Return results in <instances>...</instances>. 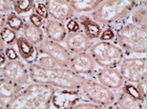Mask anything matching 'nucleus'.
Returning <instances> with one entry per match:
<instances>
[{
  "mask_svg": "<svg viewBox=\"0 0 147 109\" xmlns=\"http://www.w3.org/2000/svg\"><path fill=\"white\" fill-rule=\"evenodd\" d=\"M28 69L32 83L49 85L60 89L80 90L86 78L64 67L43 68L33 63L28 65Z\"/></svg>",
  "mask_w": 147,
  "mask_h": 109,
  "instance_id": "f257e3e1",
  "label": "nucleus"
},
{
  "mask_svg": "<svg viewBox=\"0 0 147 109\" xmlns=\"http://www.w3.org/2000/svg\"><path fill=\"white\" fill-rule=\"evenodd\" d=\"M56 89L49 85L31 83L7 101L5 109H50Z\"/></svg>",
  "mask_w": 147,
  "mask_h": 109,
  "instance_id": "f03ea898",
  "label": "nucleus"
},
{
  "mask_svg": "<svg viewBox=\"0 0 147 109\" xmlns=\"http://www.w3.org/2000/svg\"><path fill=\"white\" fill-rule=\"evenodd\" d=\"M137 5L133 0H107L102 1L92 17L97 24H111L127 16Z\"/></svg>",
  "mask_w": 147,
  "mask_h": 109,
  "instance_id": "7ed1b4c3",
  "label": "nucleus"
},
{
  "mask_svg": "<svg viewBox=\"0 0 147 109\" xmlns=\"http://www.w3.org/2000/svg\"><path fill=\"white\" fill-rule=\"evenodd\" d=\"M117 42L121 49L136 54H145L147 50L146 30L134 24L125 25L117 33Z\"/></svg>",
  "mask_w": 147,
  "mask_h": 109,
  "instance_id": "20e7f679",
  "label": "nucleus"
},
{
  "mask_svg": "<svg viewBox=\"0 0 147 109\" xmlns=\"http://www.w3.org/2000/svg\"><path fill=\"white\" fill-rule=\"evenodd\" d=\"M89 50L95 64L103 68L115 67L125 59L122 50L109 42L100 41L92 45Z\"/></svg>",
  "mask_w": 147,
  "mask_h": 109,
  "instance_id": "39448f33",
  "label": "nucleus"
},
{
  "mask_svg": "<svg viewBox=\"0 0 147 109\" xmlns=\"http://www.w3.org/2000/svg\"><path fill=\"white\" fill-rule=\"evenodd\" d=\"M81 90L91 103L101 107L112 106L116 101V95L111 89L94 80L85 78L81 85Z\"/></svg>",
  "mask_w": 147,
  "mask_h": 109,
  "instance_id": "423d86ee",
  "label": "nucleus"
},
{
  "mask_svg": "<svg viewBox=\"0 0 147 109\" xmlns=\"http://www.w3.org/2000/svg\"><path fill=\"white\" fill-rule=\"evenodd\" d=\"M119 71L124 80L130 83H138L146 78V58L124 59L120 63Z\"/></svg>",
  "mask_w": 147,
  "mask_h": 109,
  "instance_id": "0eeeda50",
  "label": "nucleus"
},
{
  "mask_svg": "<svg viewBox=\"0 0 147 109\" xmlns=\"http://www.w3.org/2000/svg\"><path fill=\"white\" fill-rule=\"evenodd\" d=\"M38 54L46 55L55 61L59 67L68 68L72 55L65 46L46 39L37 46Z\"/></svg>",
  "mask_w": 147,
  "mask_h": 109,
  "instance_id": "6e6552de",
  "label": "nucleus"
},
{
  "mask_svg": "<svg viewBox=\"0 0 147 109\" xmlns=\"http://www.w3.org/2000/svg\"><path fill=\"white\" fill-rule=\"evenodd\" d=\"M0 73L4 78L22 86H26L31 81L28 66L19 59L7 61L0 68Z\"/></svg>",
  "mask_w": 147,
  "mask_h": 109,
  "instance_id": "1a4fd4ad",
  "label": "nucleus"
},
{
  "mask_svg": "<svg viewBox=\"0 0 147 109\" xmlns=\"http://www.w3.org/2000/svg\"><path fill=\"white\" fill-rule=\"evenodd\" d=\"M44 3L47 7L49 15L53 18V20L62 23L74 17L75 11L67 1L48 0Z\"/></svg>",
  "mask_w": 147,
  "mask_h": 109,
  "instance_id": "9d476101",
  "label": "nucleus"
},
{
  "mask_svg": "<svg viewBox=\"0 0 147 109\" xmlns=\"http://www.w3.org/2000/svg\"><path fill=\"white\" fill-rule=\"evenodd\" d=\"M68 68L80 75H89L95 68V62L89 53H78L72 56Z\"/></svg>",
  "mask_w": 147,
  "mask_h": 109,
  "instance_id": "9b49d317",
  "label": "nucleus"
},
{
  "mask_svg": "<svg viewBox=\"0 0 147 109\" xmlns=\"http://www.w3.org/2000/svg\"><path fill=\"white\" fill-rule=\"evenodd\" d=\"M78 90L56 89L51 100L50 109H71L78 103Z\"/></svg>",
  "mask_w": 147,
  "mask_h": 109,
  "instance_id": "f8f14e48",
  "label": "nucleus"
},
{
  "mask_svg": "<svg viewBox=\"0 0 147 109\" xmlns=\"http://www.w3.org/2000/svg\"><path fill=\"white\" fill-rule=\"evenodd\" d=\"M66 48L70 54L86 52L92 47V41L81 32H69L65 38Z\"/></svg>",
  "mask_w": 147,
  "mask_h": 109,
  "instance_id": "ddd939ff",
  "label": "nucleus"
},
{
  "mask_svg": "<svg viewBox=\"0 0 147 109\" xmlns=\"http://www.w3.org/2000/svg\"><path fill=\"white\" fill-rule=\"evenodd\" d=\"M97 78L99 83L110 89H117L123 86L125 80L119 70L115 67L102 68L97 73Z\"/></svg>",
  "mask_w": 147,
  "mask_h": 109,
  "instance_id": "4468645a",
  "label": "nucleus"
},
{
  "mask_svg": "<svg viewBox=\"0 0 147 109\" xmlns=\"http://www.w3.org/2000/svg\"><path fill=\"white\" fill-rule=\"evenodd\" d=\"M45 30L48 40L59 43L64 42L67 34V30L65 24L53 19L45 22Z\"/></svg>",
  "mask_w": 147,
  "mask_h": 109,
  "instance_id": "2eb2a0df",
  "label": "nucleus"
},
{
  "mask_svg": "<svg viewBox=\"0 0 147 109\" xmlns=\"http://www.w3.org/2000/svg\"><path fill=\"white\" fill-rule=\"evenodd\" d=\"M16 44L18 48V55L29 65L35 63L38 57V52L35 46L32 45L24 36H18Z\"/></svg>",
  "mask_w": 147,
  "mask_h": 109,
  "instance_id": "dca6fc26",
  "label": "nucleus"
},
{
  "mask_svg": "<svg viewBox=\"0 0 147 109\" xmlns=\"http://www.w3.org/2000/svg\"><path fill=\"white\" fill-rule=\"evenodd\" d=\"M24 86L0 76V98L5 101L10 100L21 92Z\"/></svg>",
  "mask_w": 147,
  "mask_h": 109,
  "instance_id": "f3484780",
  "label": "nucleus"
},
{
  "mask_svg": "<svg viewBox=\"0 0 147 109\" xmlns=\"http://www.w3.org/2000/svg\"><path fill=\"white\" fill-rule=\"evenodd\" d=\"M24 37L34 46H37L44 40V33L41 28H38L28 21L24 23L22 29Z\"/></svg>",
  "mask_w": 147,
  "mask_h": 109,
  "instance_id": "a211bd4d",
  "label": "nucleus"
},
{
  "mask_svg": "<svg viewBox=\"0 0 147 109\" xmlns=\"http://www.w3.org/2000/svg\"><path fill=\"white\" fill-rule=\"evenodd\" d=\"M78 23L84 26V34L90 40L99 38L102 32L101 27L93 20L86 15H81L78 18Z\"/></svg>",
  "mask_w": 147,
  "mask_h": 109,
  "instance_id": "6ab92c4d",
  "label": "nucleus"
},
{
  "mask_svg": "<svg viewBox=\"0 0 147 109\" xmlns=\"http://www.w3.org/2000/svg\"><path fill=\"white\" fill-rule=\"evenodd\" d=\"M75 12L87 13L94 11L102 3V0H70L67 1Z\"/></svg>",
  "mask_w": 147,
  "mask_h": 109,
  "instance_id": "aec40b11",
  "label": "nucleus"
},
{
  "mask_svg": "<svg viewBox=\"0 0 147 109\" xmlns=\"http://www.w3.org/2000/svg\"><path fill=\"white\" fill-rule=\"evenodd\" d=\"M117 101L121 109H144L142 102L125 92H123L119 95Z\"/></svg>",
  "mask_w": 147,
  "mask_h": 109,
  "instance_id": "412c9836",
  "label": "nucleus"
},
{
  "mask_svg": "<svg viewBox=\"0 0 147 109\" xmlns=\"http://www.w3.org/2000/svg\"><path fill=\"white\" fill-rule=\"evenodd\" d=\"M146 7L145 5L134 10L132 15V19L135 26L146 30Z\"/></svg>",
  "mask_w": 147,
  "mask_h": 109,
  "instance_id": "4be33fe9",
  "label": "nucleus"
},
{
  "mask_svg": "<svg viewBox=\"0 0 147 109\" xmlns=\"http://www.w3.org/2000/svg\"><path fill=\"white\" fill-rule=\"evenodd\" d=\"M13 10L17 15L25 14L33 10L34 1L32 0H13L11 1Z\"/></svg>",
  "mask_w": 147,
  "mask_h": 109,
  "instance_id": "5701e85b",
  "label": "nucleus"
},
{
  "mask_svg": "<svg viewBox=\"0 0 147 109\" xmlns=\"http://www.w3.org/2000/svg\"><path fill=\"white\" fill-rule=\"evenodd\" d=\"M5 19H6V24L8 26L7 27L16 32L22 30L25 23L21 17L13 12L9 13L5 17Z\"/></svg>",
  "mask_w": 147,
  "mask_h": 109,
  "instance_id": "b1692460",
  "label": "nucleus"
},
{
  "mask_svg": "<svg viewBox=\"0 0 147 109\" xmlns=\"http://www.w3.org/2000/svg\"><path fill=\"white\" fill-rule=\"evenodd\" d=\"M0 38L6 46H12L16 44L18 38L16 32L10 30L7 26H5L0 30Z\"/></svg>",
  "mask_w": 147,
  "mask_h": 109,
  "instance_id": "393cba45",
  "label": "nucleus"
},
{
  "mask_svg": "<svg viewBox=\"0 0 147 109\" xmlns=\"http://www.w3.org/2000/svg\"><path fill=\"white\" fill-rule=\"evenodd\" d=\"M35 64L43 68H56L59 66L52 58L46 55L37 57Z\"/></svg>",
  "mask_w": 147,
  "mask_h": 109,
  "instance_id": "a878e982",
  "label": "nucleus"
},
{
  "mask_svg": "<svg viewBox=\"0 0 147 109\" xmlns=\"http://www.w3.org/2000/svg\"><path fill=\"white\" fill-rule=\"evenodd\" d=\"M33 10H34V13L43 18L44 20H47L49 18V15L48 12L47 7L45 6V3L42 2H34V7Z\"/></svg>",
  "mask_w": 147,
  "mask_h": 109,
  "instance_id": "bb28decb",
  "label": "nucleus"
},
{
  "mask_svg": "<svg viewBox=\"0 0 147 109\" xmlns=\"http://www.w3.org/2000/svg\"><path fill=\"white\" fill-rule=\"evenodd\" d=\"M124 92L128 93L129 94H130L131 96H133V98L138 100L139 101H141L142 103H144V101L145 100V99H144V98L141 96V94L138 92V91L137 90L136 87H135L133 85H126V86L124 87Z\"/></svg>",
  "mask_w": 147,
  "mask_h": 109,
  "instance_id": "cd10ccee",
  "label": "nucleus"
},
{
  "mask_svg": "<svg viewBox=\"0 0 147 109\" xmlns=\"http://www.w3.org/2000/svg\"><path fill=\"white\" fill-rule=\"evenodd\" d=\"M71 109H103L101 106L88 102H81L77 103Z\"/></svg>",
  "mask_w": 147,
  "mask_h": 109,
  "instance_id": "c85d7f7f",
  "label": "nucleus"
},
{
  "mask_svg": "<svg viewBox=\"0 0 147 109\" xmlns=\"http://www.w3.org/2000/svg\"><path fill=\"white\" fill-rule=\"evenodd\" d=\"M29 22H30L32 24H33L34 26H37L38 28H41L42 26H43V25L45 24V20L43 18H41L40 16H39L38 15H37L35 13H32L29 15Z\"/></svg>",
  "mask_w": 147,
  "mask_h": 109,
  "instance_id": "c756f323",
  "label": "nucleus"
},
{
  "mask_svg": "<svg viewBox=\"0 0 147 109\" xmlns=\"http://www.w3.org/2000/svg\"><path fill=\"white\" fill-rule=\"evenodd\" d=\"M66 29L69 32H77L80 30V25L77 19L72 18L69 20L67 23Z\"/></svg>",
  "mask_w": 147,
  "mask_h": 109,
  "instance_id": "7c9ffc66",
  "label": "nucleus"
},
{
  "mask_svg": "<svg viewBox=\"0 0 147 109\" xmlns=\"http://www.w3.org/2000/svg\"><path fill=\"white\" fill-rule=\"evenodd\" d=\"M4 54L6 56L7 60H17V59H19L18 53L13 47H7Z\"/></svg>",
  "mask_w": 147,
  "mask_h": 109,
  "instance_id": "2f4dec72",
  "label": "nucleus"
},
{
  "mask_svg": "<svg viewBox=\"0 0 147 109\" xmlns=\"http://www.w3.org/2000/svg\"><path fill=\"white\" fill-rule=\"evenodd\" d=\"M115 38V33L111 29H106L100 35V39L101 41L108 42V40H113Z\"/></svg>",
  "mask_w": 147,
  "mask_h": 109,
  "instance_id": "473e14b6",
  "label": "nucleus"
},
{
  "mask_svg": "<svg viewBox=\"0 0 147 109\" xmlns=\"http://www.w3.org/2000/svg\"><path fill=\"white\" fill-rule=\"evenodd\" d=\"M13 10L11 1L0 0V13H9Z\"/></svg>",
  "mask_w": 147,
  "mask_h": 109,
  "instance_id": "72a5a7b5",
  "label": "nucleus"
},
{
  "mask_svg": "<svg viewBox=\"0 0 147 109\" xmlns=\"http://www.w3.org/2000/svg\"><path fill=\"white\" fill-rule=\"evenodd\" d=\"M136 89L138 91V92L141 94V96L144 99H146V78L137 83Z\"/></svg>",
  "mask_w": 147,
  "mask_h": 109,
  "instance_id": "f704fd0d",
  "label": "nucleus"
},
{
  "mask_svg": "<svg viewBox=\"0 0 147 109\" xmlns=\"http://www.w3.org/2000/svg\"><path fill=\"white\" fill-rule=\"evenodd\" d=\"M7 61V59L6 56L5 55L4 53H1L0 54V68L3 67Z\"/></svg>",
  "mask_w": 147,
  "mask_h": 109,
  "instance_id": "c9c22d12",
  "label": "nucleus"
},
{
  "mask_svg": "<svg viewBox=\"0 0 147 109\" xmlns=\"http://www.w3.org/2000/svg\"><path fill=\"white\" fill-rule=\"evenodd\" d=\"M6 26V19H5V16L2 14L0 13V30H2V28Z\"/></svg>",
  "mask_w": 147,
  "mask_h": 109,
  "instance_id": "e433bc0d",
  "label": "nucleus"
},
{
  "mask_svg": "<svg viewBox=\"0 0 147 109\" xmlns=\"http://www.w3.org/2000/svg\"><path fill=\"white\" fill-rule=\"evenodd\" d=\"M6 48L7 46H5V44L3 42V41L2 40V39L0 38V54H1V53H3L5 50V49H6Z\"/></svg>",
  "mask_w": 147,
  "mask_h": 109,
  "instance_id": "4c0bfd02",
  "label": "nucleus"
},
{
  "mask_svg": "<svg viewBox=\"0 0 147 109\" xmlns=\"http://www.w3.org/2000/svg\"><path fill=\"white\" fill-rule=\"evenodd\" d=\"M6 103L7 101L0 98V109H5V106H6Z\"/></svg>",
  "mask_w": 147,
  "mask_h": 109,
  "instance_id": "58836bf2",
  "label": "nucleus"
}]
</instances>
